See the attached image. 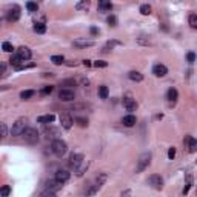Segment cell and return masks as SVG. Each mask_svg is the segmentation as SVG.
<instances>
[{
    "mask_svg": "<svg viewBox=\"0 0 197 197\" xmlns=\"http://www.w3.org/2000/svg\"><path fill=\"white\" fill-rule=\"evenodd\" d=\"M116 45H120V42H116V40H112V42H108L106 45L103 46V49H102V53H109Z\"/></svg>",
    "mask_w": 197,
    "mask_h": 197,
    "instance_id": "obj_31",
    "label": "cell"
},
{
    "mask_svg": "<svg viewBox=\"0 0 197 197\" xmlns=\"http://www.w3.org/2000/svg\"><path fill=\"white\" fill-rule=\"evenodd\" d=\"M188 62H189V63H194V62H196V54L188 53Z\"/></svg>",
    "mask_w": 197,
    "mask_h": 197,
    "instance_id": "obj_47",
    "label": "cell"
},
{
    "mask_svg": "<svg viewBox=\"0 0 197 197\" xmlns=\"http://www.w3.org/2000/svg\"><path fill=\"white\" fill-rule=\"evenodd\" d=\"M59 99L62 102H72L75 99V92L72 90H68V88H63V90L59 91Z\"/></svg>",
    "mask_w": 197,
    "mask_h": 197,
    "instance_id": "obj_6",
    "label": "cell"
},
{
    "mask_svg": "<svg viewBox=\"0 0 197 197\" xmlns=\"http://www.w3.org/2000/svg\"><path fill=\"white\" fill-rule=\"evenodd\" d=\"M108 23H109L111 26H116V25H117V18H116V16H109V17H108Z\"/></svg>",
    "mask_w": 197,
    "mask_h": 197,
    "instance_id": "obj_46",
    "label": "cell"
},
{
    "mask_svg": "<svg viewBox=\"0 0 197 197\" xmlns=\"http://www.w3.org/2000/svg\"><path fill=\"white\" fill-rule=\"evenodd\" d=\"M148 183L154 188V189H162L163 188V179H162L159 174H151L148 177Z\"/></svg>",
    "mask_w": 197,
    "mask_h": 197,
    "instance_id": "obj_7",
    "label": "cell"
},
{
    "mask_svg": "<svg viewBox=\"0 0 197 197\" xmlns=\"http://www.w3.org/2000/svg\"><path fill=\"white\" fill-rule=\"evenodd\" d=\"M88 165H90L88 162L83 160L80 165H79V166H77V168H75V174H77V176H83V173L88 169Z\"/></svg>",
    "mask_w": 197,
    "mask_h": 197,
    "instance_id": "obj_24",
    "label": "cell"
},
{
    "mask_svg": "<svg viewBox=\"0 0 197 197\" xmlns=\"http://www.w3.org/2000/svg\"><path fill=\"white\" fill-rule=\"evenodd\" d=\"M2 49H3L5 53H13V51H14V46H13L9 42H3V45H2Z\"/></svg>",
    "mask_w": 197,
    "mask_h": 197,
    "instance_id": "obj_37",
    "label": "cell"
},
{
    "mask_svg": "<svg viewBox=\"0 0 197 197\" xmlns=\"http://www.w3.org/2000/svg\"><path fill=\"white\" fill-rule=\"evenodd\" d=\"M90 31H91V34H92V36H97V34H99V29H97V28H94V26L91 28Z\"/></svg>",
    "mask_w": 197,
    "mask_h": 197,
    "instance_id": "obj_48",
    "label": "cell"
},
{
    "mask_svg": "<svg viewBox=\"0 0 197 197\" xmlns=\"http://www.w3.org/2000/svg\"><path fill=\"white\" fill-rule=\"evenodd\" d=\"M191 185H193V177H191V174H188V177H186V183H185V188H183V196H185V194H188V191H189Z\"/></svg>",
    "mask_w": 197,
    "mask_h": 197,
    "instance_id": "obj_33",
    "label": "cell"
},
{
    "mask_svg": "<svg viewBox=\"0 0 197 197\" xmlns=\"http://www.w3.org/2000/svg\"><path fill=\"white\" fill-rule=\"evenodd\" d=\"M128 194H129V191H125V193H122V197H126Z\"/></svg>",
    "mask_w": 197,
    "mask_h": 197,
    "instance_id": "obj_51",
    "label": "cell"
},
{
    "mask_svg": "<svg viewBox=\"0 0 197 197\" xmlns=\"http://www.w3.org/2000/svg\"><path fill=\"white\" fill-rule=\"evenodd\" d=\"M185 143H188V151H189V153H196L197 142H196V139H194V137L186 136V137H185Z\"/></svg>",
    "mask_w": 197,
    "mask_h": 197,
    "instance_id": "obj_19",
    "label": "cell"
},
{
    "mask_svg": "<svg viewBox=\"0 0 197 197\" xmlns=\"http://www.w3.org/2000/svg\"><path fill=\"white\" fill-rule=\"evenodd\" d=\"M6 134H8V128H6V125H5L3 122H0V137L5 139Z\"/></svg>",
    "mask_w": 197,
    "mask_h": 197,
    "instance_id": "obj_38",
    "label": "cell"
},
{
    "mask_svg": "<svg viewBox=\"0 0 197 197\" xmlns=\"http://www.w3.org/2000/svg\"><path fill=\"white\" fill-rule=\"evenodd\" d=\"M34 94H36V91H34V90L22 91V92H20V99H22V100H28V99H31Z\"/></svg>",
    "mask_w": 197,
    "mask_h": 197,
    "instance_id": "obj_26",
    "label": "cell"
},
{
    "mask_svg": "<svg viewBox=\"0 0 197 197\" xmlns=\"http://www.w3.org/2000/svg\"><path fill=\"white\" fill-rule=\"evenodd\" d=\"M18 18H20V9H18V6L11 8V9L6 13V20H8V22H17Z\"/></svg>",
    "mask_w": 197,
    "mask_h": 197,
    "instance_id": "obj_11",
    "label": "cell"
},
{
    "mask_svg": "<svg viewBox=\"0 0 197 197\" xmlns=\"http://www.w3.org/2000/svg\"><path fill=\"white\" fill-rule=\"evenodd\" d=\"M151 163V153H143L140 154L139 160H137V166H136V173H142L145 171Z\"/></svg>",
    "mask_w": 197,
    "mask_h": 197,
    "instance_id": "obj_5",
    "label": "cell"
},
{
    "mask_svg": "<svg viewBox=\"0 0 197 197\" xmlns=\"http://www.w3.org/2000/svg\"><path fill=\"white\" fill-rule=\"evenodd\" d=\"M99 9H102V11H111V9H112V5H111V2L100 0V2H99Z\"/></svg>",
    "mask_w": 197,
    "mask_h": 197,
    "instance_id": "obj_25",
    "label": "cell"
},
{
    "mask_svg": "<svg viewBox=\"0 0 197 197\" xmlns=\"http://www.w3.org/2000/svg\"><path fill=\"white\" fill-rule=\"evenodd\" d=\"M94 66H96V68H106V66H108V62L97 60V62H94Z\"/></svg>",
    "mask_w": 197,
    "mask_h": 197,
    "instance_id": "obj_40",
    "label": "cell"
},
{
    "mask_svg": "<svg viewBox=\"0 0 197 197\" xmlns=\"http://www.w3.org/2000/svg\"><path fill=\"white\" fill-rule=\"evenodd\" d=\"M66 65H68V66H75V62H68V63H66Z\"/></svg>",
    "mask_w": 197,
    "mask_h": 197,
    "instance_id": "obj_50",
    "label": "cell"
},
{
    "mask_svg": "<svg viewBox=\"0 0 197 197\" xmlns=\"http://www.w3.org/2000/svg\"><path fill=\"white\" fill-rule=\"evenodd\" d=\"M51 62H53L54 65H62V63H65V57L63 55H53Z\"/></svg>",
    "mask_w": 197,
    "mask_h": 197,
    "instance_id": "obj_34",
    "label": "cell"
},
{
    "mask_svg": "<svg viewBox=\"0 0 197 197\" xmlns=\"http://www.w3.org/2000/svg\"><path fill=\"white\" fill-rule=\"evenodd\" d=\"M26 9L31 11V13H37V11H39V5L34 3V2H28V3H26Z\"/></svg>",
    "mask_w": 197,
    "mask_h": 197,
    "instance_id": "obj_35",
    "label": "cell"
},
{
    "mask_svg": "<svg viewBox=\"0 0 197 197\" xmlns=\"http://www.w3.org/2000/svg\"><path fill=\"white\" fill-rule=\"evenodd\" d=\"M3 90H8V86H0V91H3Z\"/></svg>",
    "mask_w": 197,
    "mask_h": 197,
    "instance_id": "obj_52",
    "label": "cell"
},
{
    "mask_svg": "<svg viewBox=\"0 0 197 197\" xmlns=\"http://www.w3.org/2000/svg\"><path fill=\"white\" fill-rule=\"evenodd\" d=\"M43 136H45V139L46 140H55V137L59 136V129L57 128H54V126H45L43 128Z\"/></svg>",
    "mask_w": 197,
    "mask_h": 197,
    "instance_id": "obj_8",
    "label": "cell"
},
{
    "mask_svg": "<svg viewBox=\"0 0 197 197\" xmlns=\"http://www.w3.org/2000/svg\"><path fill=\"white\" fill-rule=\"evenodd\" d=\"M51 151H53L54 156L63 157V156L66 154V151H68V145H66L65 140H62V139H55V140H53V143H51Z\"/></svg>",
    "mask_w": 197,
    "mask_h": 197,
    "instance_id": "obj_1",
    "label": "cell"
},
{
    "mask_svg": "<svg viewBox=\"0 0 197 197\" xmlns=\"http://www.w3.org/2000/svg\"><path fill=\"white\" fill-rule=\"evenodd\" d=\"M106 177H108L106 174H105V173H102V174H100V176H99V177L96 179V182H94V183L91 185L90 188H88V189L85 191V196H86V197H91V196H94V194H97V193L100 191L102 185L105 183Z\"/></svg>",
    "mask_w": 197,
    "mask_h": 197,
    "instance_id": "obj_2",
    "label": "cell"
},
{
    "mask_svg": "<svg viewBox=\"0 0 197 197\" xmlns=\"http://www.w3.org/2000/svg\"><path fill=\"white\" fill-rule=\"evenodd\" d=\"M153 74L156 77H165L168 74V68L165 65H162V63H157V65L153 66Z\"/></svg>",
    "mask_w": 197,
    "mask_h": 197,
    "instance_id": "obj_12",
    "label": "cell"
},
{
    "mask_svg": "<svg viewBox=\"0 0 197 197\" xmlns=\"http://www.w3.org/2000/svg\"><path fill=\"white\" fill-rule=\"evenodd\" d=\"M40 197H57V196H55V193H53V191L45 189V191H42V193H40Z\"/></svg>",
    "mask_w": 197,
    "mask_h": 197,
    "instance_id": "obj_41",
    "label": "cell"
},
{
    "mask_svg": "<svg viewBox=\"0 0 197 197\" xmlns=\"http://www.w3.org/2000/svg\"><path fill=\"white\" fill-rule=\"evenodd\" d=\"M6 66H8L6 62H2V60H0V75H3V74L6 72Z\"/></svg>",
    "mask_w": 197,
    "mask_h": 197,
    "instance_id": "obj_45",
    "label": "cell"
},
{
    "mask_svg": "<svg viewBox=\"0 0 197 197\" xmlns=\"http://www.w3.org/2000/svg\"><path fill=\"white\" fill-rule=\"evenodd\" d=\"M22 136H23L25 142L28 145H36L39 142V131H37L36 128H26Z\"/></svg>",
    "mask_w": 197,
    "mask_h": 197,
    "instance_id": "obj_4",
    "label": "cell"
},
{
    "mask_svg": "<svg viewBox=\"0 0 197 197\" xmlns=\"http://www.w3.org/2000/svg\"><path fill=\"white\" fill-rule=\"evenodd\" d=\"M0 25H2V20H0Z\"/></svg>",
    "mask_w": 197,
    "mask_h": 197,
    "instance_id": "obj_53",
    "label": "cell"
},
{
    "mask_svg": "<svg viewBox=\"0 0 197 197\" xmlns=\"http://www.w3.org/2000/svg\"><path fill=\"white\" fill-rule=\"evenodd\" d=\"M9 194H11V186H9V185H3V186H0V196L8 197Z\"/></svg>",
    "mask_w": 197,
    "mask_h": 197,
    "instance_id": "obj_32",
    "label": "cell"
},
{
    "mask_svg": "<svg viewBox=\"0 0 197 197\" xmlns=\"http://www.w3.org/2000/svg\"><path fill=\"white\" fill-rule=\"evenodd\" d=\"M82 162H83V156H82V154H79V153L71 154V157H70V166L75 169V168H77Z\"/></svg>",
    "mask_w": 197,
    "mask_h": 197,
    "instance_id": "obj_14",
    "label": "cell"
},
{
    "mask_svg": "<svg viewBox=\"0 0 197 197\" xmlns=\"http://www.w3.org/2000/svg\"><path fill=\"white\" fill-rule=\"evenodd\" d=\"M189 26L193 28V29H196L197 28V14H189Z\"/></svg>",
    "mask_w": 197,
    "mask_h": 197,
    "instance_id": "obj_36",
    "label": "cell"
},
{
    "mask_svg": "<svg viewBox=\"0 0 197 197\" xmlns=\"http://www.w3.org/2000/svg\"><path fill=\"white\" fill-rule=\"evenodd\" d=\"M17 55L25 62V60H29V59H31L33 53H31V49H29L28 46H20V48H17Z\"/></svg>",
    "mask_w": 197,
    "mask_h": 197,
    "instance_id": "obj_13",
    "label": "cell"
},
{
    "mask_svg": "<svg viewBox=\"0 0 197 197\" xmlns=\"http://www.w3.org/2000/svg\"><path fill=\"white\" fill-rule=\"evenodd\" d=\"M83 65H85V66H91V62L90 60H83Z\"/></svg>",
    "mask_w": 197,
    "mask_h": 197,
    "instance_id": "obj_49",
    "label": "cell"
},
{
    "mask_svg": "<svg viewBox=\"0 0 197 197\" xmlns=\"http://www.w3.org/2000/svg\"><path fill=\"white\" fill-rule=\"evenodd\" d=\"M34 31L39 33V34H43V33L46 31V25H45V23H42V22H37L36 25H34Z\"/></svg>",
    "mask_w": 197,
    "mask_h": 197,
    "instance_id": "obj_30",
    "label": "cell"
},
{
    "mask_svg": "<svg viewBox=\"0 0 197 197\" xmlns=\"http://www.w3.org/2000/svg\"><path fill=\"white\" fill-rule=\"evenodd\" d=\"M174 157H176V148L173 146V148H169V149H168V159H171V160H173Z\"/></svg>",
    "mask_w": 197,
    "mask_h": 197,
    "instance_id": "obj_44",
    "label": "cell"
},
{
    "mask_svg": "<svg viewBox=\"0 0 197 197\" xmlns=\"http://www.w3.org/2000/svg\"><path fill=\"white\" fill-rule=\"evenodd\" d=\"M136 122H137V119H136V116H132V114H128V116H125V117L122 119V123L125 126H128V128L134 126Z\"/></svg>",
    "mask_w": 197,
    "mask_h": 197,
    "instance_id": "obj_20",
    "label": "cell"
},
{
    "mask_svg": "<svg viewBox=\"0 0 197 197\" xmlns=\"http://www.w3.org/2000/svg\"><path fill=\"white\" fill-rule=\"evenodd\" d=\"M140 13H142L143 16H149V14H151V6H149V5H142V6H140Z\"/></svg>",
    "mask_w": 197,
    "mask_h": 197,
    "instance_id": "obj_39",
    "label": "cell"
},
{
    "mask_svg": "<svg viewBox=\"0 0 197 197\" xmlns=\"http://www.w3.org/2000/svg\"><path fill=\"white\" fill-rule=\"evenodd\" d=\"M94 40H82V39H77L74 40V46L75 48H90V46H94Z\"/></svg>",
    "mask_w": 197,
    "mask_h": 197,
    "instance_id": "obj_15",
    "label": "cell"
},
{
    "mask_svg": "<svg viewBox=\"0 0 197 197\" xmlns=\"http://www.w3.org/2000/svg\"><path fill=\"white\" fill-rule=\"evenodd\" d=\"M9 63H11V66H13V68H16V70H17L18 66L23 63V60H22L17 54H16V55H11V59H9Z\"/></svg>",
    "mask_w": 197,
    "mask_h": 197,
    "instance_id": "obj_23",
    "label": "cell"
},
{
    "mask_svg": "<svg viewBox=\"0 0 197 197\" xmlns=\"http://www.w3.org/2000/svg\"><path fill=\"white\" fill-rule=\"evenodd\" d=\"M62 183H59L57 180H49L48 183H46V189L48 191H53V193H57V191H60L62 189Z\"/></svg>",
    "mask_w": 197,
    "mask_h": 197,
    "instance_id": "obj_18",
    "label": "cell"
},
{
    "mask_svg": "<svg viewBox=\"0 0 197 197\" xmlns=\"http://www.w3.org/2000/svg\"><path fill=\"white\" fill-rule=\"evenodd\" d=\"M70 177H71V174H70V171H66V169H59L57 173H55V177H54V180H57L59 183H65V182H68L70 180Z\"/></svg>",
    "mask_w": 197,
    "mask_h": 197,
    "instance_id": "obj_9",
    "label": "cell"
},
{
    "mask_svg": "<svg viewBox=\"0 0 197 197\" xmlns=\"http://www.w3.org/2000/svg\"><path fill=\"white\" fill-rule=\"evenodd\" d=\"M88 8H90V2H86V0L75 3V9H79V11H86Z\"/></svg>",
    "mask_w": 197,
    "mask_h": 197,
    "instance_id": "obj_28",
    "label": "cell"
},
{
    "mask_svg": "<svg viewBox=\"0 0 197 197\" xmlns=\"http://www.w3.org/2000/svg\"><path fill=\"white\" fill-rule=\"evenodd\" d=\"M54 119H55L54 114H45V116L37 117V122H39V123H45V125H48V123H53Z\"/></svg>",
    "mask_w": 197,
    "mask_h": 197,
    "instance_id": "obj_21",
    "label": "cell"
},
{
    "mask_svg": "<svg viewBox=\"0 0 197 197\" xmlns=\"http://www.w3.org/2000/svg\"><path fill=\"white\" fill-rule=\"evenodd\" d=\"M128 77H129V80H132V82H142V80H143V74H140L139 71H129Z\"/></svg>",
    "mask_w": 197,
    "mask_h": 197,
    "instance_id": "obj_22",
    "label": "cell"
},
{
    "mask_svg": "<svg viewBox=\"0 0 197 197\" xmlns=\"http://www.w3.org/2000/svg\"><path fill=\"white\" fill-rule=\"evenodd\" d=\"M60 123H62V128L70 129L72 126V123H74V120H72V117L68 112H62V114H60Z\"/></svg>",
    "mask_w": 197,
    "mask_h": 197,
    "instance_id": "obj_10",
    "label": "cell"
},
{
    "mask_svg": "<svg viewBox=\"0 0 197 197\" xmlns=\"http://www.w3.org/2000/svg\"><path fill=\"white\" fill-rule=\"evenodd\" d=\"M75 85H77V82H75L74 79H65V80L60 82V86H68V90H70L71 86H75Z\"/></svg>",
    "mask_w": 197,
    "mask_h": 197,
    "instance_id": "obj_29",
    "label": "cell"
},
{
    "mask_svg": "<svg viewBox=\"0 0 197 197\" xmlns=\"http://www.w3.org/2000/svg\"><path fill=\"white\" fill-rule=\"evenodd\" d=\"M0 140H2V137H0Z\"/></svg>",
    "mask_w": 197,
    "mask_h": 197,
    "instance_id": "obj_54",
    "label": "cell"
},
{
    "mask_svg": "<svg viewBox=\"0 0 197 197\" xmlns=\"http://www.w3.org/2000/svg\"><path fill=\"white\" fill-rule=\"evenodd\" d=\"M123 105H125L126 111H129V112H132V111L137 109V102L134 99H131V97H126L125 100H123Z\"/></svg>",
    "mask_w": 197,
    "mask_h": 197,
    "instance_id": "obj_16",
    "label": "cell"
},
{
    "mask_svg": "<svg viewBox=\"0 0 197 197\" xmlns=\"http://www.w3.org/2000/svg\"><path fill=\"white\" fill-rule=\"evenodd\" d=\"M26 128H28V119L26 117H20V119L16 120V123L11 128V134L13 136H22Z\"/></svg>",
    "mask_w": 197,
    "mask_h": 197,
    "instance_id": "obj_3",
    "label": "cell"
},
{
    "mask_svg": "<svg viewBox=\"0 0 197 197\" xmlns=\"http://www.w3.org/2000/svg\"><path fill=\"white\" fill-rule=\"evenodd\" d=\"M54 90V86H51V85H48V86H45L43 90L40 91V94H43V96H46V94H51Z\"/></svg>",
    "mask_w": 197,
    "mask_h": 197,
    "instance_id": "obj_42",
    "label": "cell"
},
{
    "mask_svg": "<svg viewBox=\"0 0 197 197\" xmlns=\"http://www.w3.org/2000/svg\"><path fill=\"white\" fill-rule=\"evenodd\" d=\"M108 94H109V91H108L106 85L99 86V97H100V99H108Z\"/></svg>",
    "mask_w": 197,
    "mask_h": 197,
    "instance_id": "obj_27",
    "label": "cell"
},
{
    "mask_svg": "<svg viewBox=\"0 0 197 197\" xmlns=\"http://www.w3.org/2000/svg\"><path fill=\"white\" fill-rule=\"evenodd\" d=\"M75 122H77L80 126H83V128H85V126H88V120H86V119H83V117H77V119H75Z\"/></svg>",
    "mask_w": 197,
    "mask_h": 197,
    "instance_id": "obj_43",
    "label": "cell"
},
{
    "mask_svg": "<svg viewBox=\"0 0 197 197\" xmlns=\"http://www.w3.org/2000/svg\"><path fill=\"white\" fill-rule=\"evenodd\" d=\"M177 97H179V92H177L176 88H169V90L166 91V99H168L169 103H176V102H177Z\"/></svg>",
    "mask_w": 197,
    "mask_h": 197,
    "instance_id": "obj_17",
    "label": "cell"
}]
</instances>
